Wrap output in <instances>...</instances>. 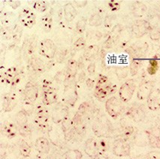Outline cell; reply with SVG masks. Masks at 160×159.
<instances>
[{
	"mask_svg": "<svg viewBox=\"0 0 160 159\" xmlns=\"http://www.w3.org/2000/svg\"><path fill=\"white\" fill-rule=\"evenodd\" d=\"M18 132L24 138H30L32 135L31 128L28 124L18 127Z\"/></svg>",
	"mask_w": 160,
	"mask_h": 159,
	"instance_id": "d590c367",
	"label": "cell"
},
{
	"mask_svg": "<svg viewBox=\"0 0 160 159\" xmlns=\"http://www.w3.org/2000/svg\"><path fill=\"white\" fill-rule=\"evenodd\" d=\"M129 144L123 139H118L115 140L113 144V154L119 157L129 156L130 155Z\"/></svg>",
	"mask_w": 160,
	"mask_h": 159,
	"instance_id": "30bf717a",
	"label": "cell"
},
{
	"mask_svg": "<svg viewBox=\"0 0 160 159\" xmlns=\"http://www.w3.org/2000/svg\"><path fill=\"white\" fill-rule=\"evenodd\" d=\"M77 14V10L72 3H67L64 5V16L67 22L73 21Z\"/></svg>",
	"mask_w": 160,
	"mask_h": 159,
	"instance_id": "d4e9b609",
	"label": "cell"
},
{
	"mask_svg": "<svg viewBox=\"0 0 160 159\" xmlns=\"http://www.w3.org/2000/svg\"><path fill=\"white\" fill-rule=\"evenodd\" d=\"M150 38L153 41H158L160 39V29L158 27H151L150 32Z\"/></svg>",
	"mask_w": 160,
	"mask_h": 159,
	"instance_id": "b9f144b4",
	"label": "cell"
},
{
	"mask_svg": "<svg viewBox=\"0 0 160 159\" xmlns=\"http://www.w3.org/2000/svg\"><path fill=\"white\" fill-rule=\"evenodd\" d=\"M136 89V84L133 80H129L122 85L119 90V97L123 103L131 100Z\"/></svg>",
	"mask_w": 160,
	"mask_h": 159,
	"instance_id": "8992f818",
	"label": "cell"
},
{
	"mask_svg": "<svg viewBox=\"0 0 160 159\" xmlns=\"http://www.w3.org/2000/svg\"><path fill=\"white\" fill-rule=\"evenodd\" d=\"M148 50V44L144 42H138L131 47H128L126 52L133 57H141L144 56Z\"/></svg>",
	"mask_w": 160,
	"mask_h": 159,
	"instance_id": "7c38bea8",
	"label": "cell"
},
{
	"mask_svg": "<svg viewBox=\"0 0 160 159\" xmlns=\"http://www.w3.org/2000/svg\"><path fill=\"white\" fill-rule=\"evenodd\" d=\"M128 73H129V70L127 68L122 67V68H118L116 70V75L118 77L119 79H123L127 77Z\"/></svg>",
	"mask_w": 160,
	"mask_h": 159,
	"instance_id": "7bdbcfd3",
	"label": "cell"
},
{
	"mask_svg": "<svg viewBox=\"0 0 160 159\" xmlns=\"http://www.w3.org/2000/svg\"><path fill=\"white\" fill-rule=\"evenodd\" d=\"M1 132L8 139H12L18 134V133H19L18 125L11 122H5L2 125Z\"/></svg>",
	"mask_w": 160,
	"mask_h": 159,
	"instance_id": "2e32d148",
	"label": "cell"
},
{
	"mask_svg": "<svg viewBox=\"0 0 160 159\" xmlns=\"http://www.w3.org/2000/svg\"><path fill=\"white\" fill-rule=\"evenodd\" d=\"M30 65L32 68L37 73H44L45 71V65L44 62L37 56H33L30 59Z\"/></svg>",
	"mask_w": 160,
	"mask_h": 159,
	"instance_id": "484cf974",
	"label": "cell"
},
{
	"mask_svg": "<svg viewBox=\"0 0 160 159\" xmlns=\"http://www.w3.org/2000/svg\"><path fill=\"white\" fill-rule=\"evenodd\" d=\"M42 89H43V92H42L43 104L45 106L54 104L57 101L58 96L51 81L48 80H44L42 84Z\"/></svg>",
	"mask_w": 160,
	"mask_h": 159,
	"instance_id": "7a4b0ae2",
	"label": "cell"
},
{
	"mask_svg": "<svg viewBox=\"0 0 160 159\" xmlns=\"http://www.w3.org/2000/svg\"><path fill=\"white\" fill-rule=\"evenodd\" d=\"M27 114L23 110H20L15 116V122L18 127L27 124Z\"/></svg>",
	"mask_w": 160,
	"mask_h": 159,
	"instance_id": "f546056e",
	"label": "cell"
},
{
	"mask_svg": "<svg viewBox=\"0 0 160 159\" xmlns=\"http://www.w3.org/2000/svg\"><path fill=\"white\" fill-rule=\"evenodd\" d=\"M65 89L64 99L67 104L73 106L78 99V92L76 89L74 78L66 77L64 79Z\"/></svg>",
	"mask_w": 160,
	"mask_h": 159,
	"instance_id": "3957f363",
	"label": "cell"
},
{
	"mask_svg": "<svg viewBox=\"0 0 160 159\" xmlns=\"http://www.w3.org/2000/svg\"><path fill=\"white\" fill-rule=\"evenodd\" d=\"M35 124L42 129L48 127L49 123V113L45 105H38L35 109V116L34 118Z\"/></svg>",
	"mask_w": 160,
	"mask_h": 159,
	"instance_id": "5b68a950",
	"label": "cell"
},
{
	"mask_svg": "<svg viewBox=\"0 0 160 159\" xmlns=\"http://www.w3.org/2000/svg\"><path fill=\"white\" fill-rule=\"evenodd\" d=\"M159 69V62L156 59H152L150 60L149 65L148 66V72L149 75H153L157 72Z\"/></svg>",
	"mask_w": 160,
	"mask_h": 159,
	"instance_id": "e575fe53",
	"label": "cell"
},
{
	"mask_svg": "<svg viewBox=\"0 0 160 159\" xmlns=\"http://www.w3.org/2000/svg\"><path fill=\"white\" fill-rule=\"evenodd\" d=\"M64 159H82V154L78 150H69L66 153Z\"/></svg>",
	"mask_w": 160,
	"mask_h": 159,
	"instance_id": "f35d334b",
	"label": "cell"
},
{
	"mask_svg": "<svg viewBox=\"0 0 160 159\" xmlns=\"http://www.w3.org/2000/svg\"><path fill=\"white\" fill-rule=\"evenodd\" d=\"M148 159H160L156 152H150L148 155Z\"/></svg>",
	"mask_w": 160,
	"mask_h": 159,
	"instance_id": "816d5d0a",
	"label": "cell"
},
{
	"mask_svg": "<svg viewBox=\"0 0 160 159\" xmlns=\"http://www.w3.org/2000/svg\"><path fill=\"white\" fill-rule=\"evenodd\" d=\"M74 2L76 3V5L78 7H83L87 4V1H74Z\"/></svg>",
	"mask_w": 160,
	"mask_h": 159,
	"instance_id": "f5cc1de1",
	"label": "cell"
},
{
	"mask_svg": "<svg viewBox=\"0 0 160 159\" xmlns=\"http://www.w3.org/2000/svg\"><path fill=\"white\" fill-rule=\"evenodd\" d=\"M94 84H95V82H94L93 80L89 78V79L87 80V86H88L89 88L91 89V88L93 87Z\"/></svg>",
	"mask_w": 160,
	"mask_h": 159,
	"instance_id": "db71d44e",
	"label": "cell"
},
{
	"mask_svg": "<svg viewBox=\"0 0 160 159\" xmlns=\"http://www.w3.org/2000/svg\"><path fill=\"white\" fill-rule=\"evenodd\" d=\"M22 108H23V110L27 114V115H31V114L34 112L35 110L33 103L28 101V100L26 99L23 101V104H22Z\"/></svg>",
	"mask_w": 160,
	"mask_h": 159,
	"instance_id": "8d00e7d4",
	"label": "cell"
},
{
	"mask_svg": "<svg viewBox=\"0 0 160 159\" xmlns=\"http://www.w3.org/2000/svg\"><path fill=\"white\" fill-rule=\"evenodd\" d=\"M117 91V86L110 82L106 76L99 75L96 80L94 95L98 100H103Z\"/></svg>",
	"mask_w": 160,
	"mask_h": 159,
	"instance_id": "6da1fadb",
	"label": "cell"
},
{
	"mask_svg": "<svg viewBox=\"0 0 160 159\" xmlns=\"http://www.w3.org/2000/svg\"><path fill=\"white\" fill-rule=\"evenodd\" d=\"M148 138L150 145L152 148H160V128H152L148 131Z\"/></svg>",
	"mask_w": 160,
	"mask_h": 159,
	"instance_id": "ffe728a7",
	"label": "cell"
},
{
	"mask_svg": "<svg viewBox=\"0 0 160 159\" xmlns=\"http://www.w3.org/2000/svg\"><path fill=\"white\" fill-rule=\"evenodd\" d=\"M134 132V128L132 126H127L124 128L123 133H122V135H123L124 138H129L132 135Z\"/></svg>",
	"mask_w": 160,
	"mask_h": 159,
	"instance_id": "f6af8a7d",
	"label": "cell"
},
{
	"mask_svg": "<svg viewBox=\"0 0 160 159\" xmlns=\"http://www.w3.org/2000/svg\"><path fill=\"white\" fill-rule=\"evenodd\" d=\"M156 57L157 59H160V47L159 48V49L157 50V51H156Z\"/></svg>",
	"mask_w": 160,
	"mask_h": 159,
	"instance_id": "11a10c76",
	"label": "cell"
},
{
	"mask_svg": "<svg viewBox=\"0 0 160 159\" xmlns=\"http://www.w3.org/2000/svg\"><path fill=\"white\" fill-rule=\"evenodd\" d=\"M89 109H90V104H89L87 102L83 103L82 104H81L79 109H78V113L81 115L83 116L87 113V112L89 111Z\"/></svg>",
	"mask_w": 160,
	"mask_h": 159,
	"instance_id": "ee69618b",
	"label": "cell"
},
{
	"mask_svg": "<svg viewBox=\"0 0 160 159\" xmlns=\"http://www.w3.org/2000/svg\"><path fill=\"white\" fill-rule=\"evenodd\" d=\"M151 26L149 22L146 20H136L132 26V33L136 38H141L145 34L150 32Z\"/></svg>",
	"mask_w": 160,
	"mask_h": 159,
	"instance_id": "9c48e42d",
	"label": "cell"
},
{
	"mask_svg": "<svg viewBox=\"0 0 160 159\" xmlns=\"http://www.w3.org/2000/svg\"><path fill=\"white\" fill-rule=\"evenodd\" d=\"M148 108L151 110L160 109V89H153L148 99Z\"/></svg>",
	"mask_w": 160,
	"mask_h": 159,
	"instance_id": "ac0fdd59",
	"label": "cell"
},
{
	"mask_svg": "<svg viewBox=\"0 0 160 159\" xmlns=\"http://www.w3.org/2000/svg\"><path fill=\"white\" fill-rule=\"evenodd\" d=\"M113 20H114V17H113V15H108L106 17L105 22H104L105 27H107V28H111V27L112 26Z\"/></svg>",
	"mask_w": 160,
	"mask_h": 159,
	"instance_id": "7dc6e473",
	"label": "cell"
},
{
	"mask_svg": "<svg viewBox=\"0 0 160 159\" xmlns=\"http://www.w3.org/2000/svg\"><path fill=\"white\" fill-rule=\"evenodd\" d=\"M85 47H86V40L83 38H79L73 44V48L75 51L83 50Z\"/></svg>",
	"mask_w": 160,
	"mask_h": 159,
	"instance_id": "60d3db41",
	"label": "cell"
},
{
	"mask_svg": "<svg viewBox=\"0 0 160 159\" xmlns=\"http://www.w3.org/2000/svg\"><path fill=\"white\" fill-rule=\"evenodd\" d=\"M153 89V83L152 81H144L142 84H141L138 90V99L141 101L148 100Z\"/></svg>",
	"mask_w": 160,
	"mask_h": 159,
	"instance_id": "4fadbf2b",
	"label": "cell"
},
{
	"mask_svg": "<svg viewBox=\"0 0 160 159\" xmlns=\"http://www.w3.org/2000/svg\"><path fill=\"white\" fill-rule=\"evenodd\" d=\"M18 103V98L16 93L14 92H9L7 93L3 100V109L5 112H10L15 108Z\"/></svg>",
	"mask_w": 160,
	"mask_h": 159,
	"instance_id": "e0dca14e",
	"label": "cell"
},
{
	"mask_svg": "<svg viewBox=\"0 0 160 159\" xmlns=\"http://www.w3.org/2000/svg\"><path fill=\"white\" fill-rule=\"evenodd\" d=\"M97 144H98V150H99L100 153L105 152L108 150L109 144L105 139H100L97 140Z\"/></svg>",
	"mask_w": 160,
	"mask_h": 159,
	"instance_id": "ab89813d",
	"label": "cell"
},
{
	"mask_svg": "<svg viewBox=\"0 0 160 159\" xmlns=\"http://www.w3.org/2000/svg\"><path fill=\"white\" fill-rule=\"evenodd\" d=\"M108 6L111 11H117L119 10V8H120V4L119 2L111 1L108 2Z\"/></svg>",
	"mask_w": 160,
	"mask_h": 159,
	"instance_id": "c3c4849f",
	"label": "cell"
},
{
	"mask_svg": "<svg viewBox=\"0 0 160 159\" xmlns=\"http://www.w3.org/2000/svg\"><path fill=\"white\" fill-rule=\"evenodd\" d=\"M20 152L23 157H29L31 152V147L25 140H22L20 144Z\"/></svg>",
	"mask_w": 160,
	"mask_h": 159,
	"instance_id": "d6a6232c",
	"label": "cell"
},
{
	"mask_svg": "<svg viewBox=\"0 0 160 159\" xmlns=\"http://www.w3.org/2000/svg\"><path fill=\"white\" fill-rule=\"evenodd\" d=\"M18 76V70L16 67H10L2 74V81L6 84H13Z\"/></svg>",
	"mask_w": 160,
	"mask_h": 159,
	"instance_id": "44dd1931",
	"label": "cell"
},
{
	"mask_svg": "<svg viewBox=\"0 0 160 159\" xmlns=\"http://www.w3.org/2000/svg\"><path fill=\"white\" fill-rule=\"evenodd\" d=\"M99 48L97 45H91L87 47L84 53V58L87 61H91L94 60V58L97 56Z\"/></svg>",
	"mask_w": 160,
	"mask_h": 159,
	"instance_id": "83f0119b",
	"label": "cell"
},
{
	"mask_svg": "<svg viewBox=\"0 0 160 159\" xmlns=\"http://www.w3.org/2000/svg\"><path fill=\"white\" fill-rule=\"evenodd\" d=\"M102 24V18L100 14L95 13L89 19V25L90 26H99Z\"/></svg>",
	"mask_w": 160,
	"mask_h": 159,
	"instance_id": "1f68e13d",
	"label": "cell"
},
{
	"mask_svg": "<svg viewBox=\"0 0 160 159\" xmlns=\"http://www.w3.org/2000/svg\"><path fill=\"white\" fill-rule=\"evenodd\" d=\"M42 24L43 26V29L44 32H51L53 27V17L50 13L45 14L42 19Z\"/></svg>",
	"mask_w": 160,
	"mask_h": 159,
	"instance_id": "f1b7e54d",
	"label": "cell"
},
{
	"mask_svg": "<svg viewBox=\"0 0 160 159\" xmlns=\"http://www.w3.org/2000/svg\"><path fill=\"white\" fill-rule=\"evenodd\" d=\"M123 102L115 96L111 97L106 101L105 109L108 115L113 119H117L122 113L124 109Z\"/></svg>",
	"mask_w": 160,
	"mask_h": 159,
	"instance_id": "277c9868",
	"label": "cell"
},
{
	"mask_svg": "<svg viewBox=\"0 0 160 159\" xmlns=\"http://www.w3.org/2000/svg\"><path fill=\"white\" fill-rule=\"evenodd\" d=\"M18 19L24 27L31 29L35 24L36 16L29 8H23L19 13Z\"/></svg>",
	"mask_w": 160,
	"mask_h": 159,
	"instance_id": "ba28073f",
	"label": "cell"
},
{
	"mask_svg": "<svg viewBox=\"0 0 160 159\" xmlns=\"http://www.w3.org/2000/svg\"><path fill=\"white\" fill-rule=\"evenodd\" d=\"M87 26V20L86 18H81L78 21L77 24H76V31L78 34L82 35L83 32H85Z\"/></svg>",
	"mask_w": 160,
	"mask_h": 159,
	"instance_id": "74e56055",
	"label": "cell"
},
{
	"mask_svg": "<svg viewBox=\"0 0 160 159\" xmlns=\"http://www.w3.org/2000/svg\"><path fill=\"white\" fill-rule=\"evenodd\" d=\"M84 151L91 158L98 159V156L101 153L98 150L97 140L94 139V138L87 140L86 143H85Z\"/></svg>",
	"mask_w": 160,
	"mask_h": 159,
	"instance_id": "5bb4252c",
	"label": "cell"
},
{
	"mask_svg": "<svg viewBox=\"0 0 160 159\" xmlns=\"http://www.w3.org/2000/svg\"><path fill=\"white\" fill-rule=\"evenodd\" d=\"M141 65H142V62H141L140 59H135L132 62L131 65H130V74H131L132 76L137 75L139 69L141 67Z\"/></svg>",
	"mask_w": 160,
	"mask_h": 159,
	"instance_id": "4dcf8cb0",
	"label": "cell"
},
{
	"mask_svg": "<svg viewBox=\"0 0 160 159\" xmlns=\"http://www.w3.org/2000/svg\"><path fill=\"white\" fill-rule=\"evenodd\" d=\"M62 124L65 138L67 140H70L74 136V133L76 132L75 129L72 124V120H68L67 119Z\"/></svg>",
	"mask_w": 160,
	"mask_h": 159,
	"instance_id": "cb8c5ba5",
	"label": "cell"
},
{
	"mask_svg": "<svg viewBox=\"0 0 160 159\" xmlns=\"http://www.w3.org/2000/svg\"><path fill=\"white\" fill-rule=\"evenodd\" d=\"M32 7L35 10L38 11L39 12H44L45 11L48 10V5L45 1H40V0H38V1L33 2Z\"/></svg>",
	"mask_w": 160,
	"mask_h": 159,
	"instance_id": "836d02e7",
	"label": "cell"
},
{
	"mask_svg": "<svg viewBox=\"0 0 160 159\" xmlns=\"http://www.w3.org/2000/svg\"><path fill=\"white\" fill-rule=\"evenodd\" d=\"M78 68H79V64L78 63L77 61L73 60V59H71L68 61V63H67L65 77L74 78L78 73Z\"/></svg>",
	"mask_w": 160,
	"mask_h": 159,
	"instance_id": "603a6c76",
	"label": "cell"
},
{
	"mask_svg": "<svg viewBox=\"0 0 160 159\" xmlns=\"http://www.w3.org/2000/svg\"><path fill=\"white\" fill-rule=\"evenodd\" d=\"M39 53L42 56L51 60L55 56L57 53V46L51 39H44L39 45Z\"/></svg>",
	"mask_w": 160,
	"mask_h": 159,
	"instance_id": "52a82bcc",
	"label": "cell"
},
{
	"mask_svg": "<svg viewBox=\"0 0 160 159\" xmlns=\"http://www.w3.org/2000/svg\"><path fill=\"white\" fill-rule=\"evenodd\" d=\"M87 71H88V72L90 74V75L94 74L95 71H96V64L90 63V65H89L88 68H87Z\"/></svg>",
	"mask_w": 160,
	"mask_h": 159,
	"instance_id": "f907efd6",
	"label": "cell"
},
{
	"mask_svg": "<svg viewBox=\"0 0 160 159\" xmlns=\"http://www.w3.org/2000/svg\"><path fill=\"white\" fill-rule=\"evenodd\" d=\"M72 124L78 134H81V135H83L85 134L86 127H85L84 120H83V116L80 114L78 112L72 118Z\"/></svg>",
	"mask_w": 160,
	"mask_h": 159,
	"instance_id": "d6986e66",
	"label": "cell"
},
{
	"mask_svg": "<svg viewBox=\"0 0 160 159\" xmlns=\"http://www.w3.org/2000/svg\"><path fill=\"white\" fill-rule=\"evenodd\" d=\"M23 95L28 101L34 103L38 95V89L34 83L28 82L23 89Z\"/></svg>",
	"mask_w": 160,
	"mask_h": 159,
	"instance_id": "9a60e30c",
	"label": "cell"
},
{
	"mask_svg": "<svg viewBox=\"0 0 160 159\" xmlns=\"http://www.w3.org/2000/svg\"><path fill=\"white\" fill-rule=\"evenodd\" d=\"M35 149L40 154L47 155L51 150V145L49 141L45 137H38L36 140L35 143Z\"/></svg>",
	"mask_w": 160,
	"mask_h": 159,
	"instance_id": "7402d4cb",
	"label": "cell"
},
{
	"mask_svg": "<svg viewBox=\"0 0 160 159\" xmlns=\"http://www.w3.org/2000/svg\"><path fill=\"white\" fill-rule=\"evenodd\" d=\"M6 2L8 3L9 6H11L13 9L16 10L17 8L20 5V1H16V0H12V1H6Z\"/></svg>",
	"mask_w": 160,
	"mask_h": 159,
	"instance_id": "681fc988",
	"label": "cell"
},
{
	"mask_svg": "<svg viewBox=\"0 0 160 159\" xmlns=\"http://www.w3.org/2000/svg\"><path fill=\"white\" fill-rule=\"evenodd\" d=\"M128 114L135 122L141 121L144 117V111L141 108H138V107H137V108H135V107L132 108L129 110Z\"/></svg>",
	"mask_w": 160,
	"mask_h": 159,
	"instance_id": "4316f807",
	"label": "cell"
},
{
	"mask_svg": "<svg viewBox=\"0 0 160 159\" xmlns=\"http://www.w3.org/2000/svg\"><path fill=\"white\" fill-rule=\"evenodd\" d=\"M5 20H2V22L5 24H8V23H12V22L13 23V21H14V14H12V15L11 16H8V13H5V15H3L2 17V19Z\"/></svg>",
	"mask_w": 160,
	"mask_h": 159,
	"instance_id": "bcb514c9",
	"label": "cell"
},
{
	"mask_svg": "<svg viewBox=\"0 0 160 159\" xmlns=\"http://www.w3.org/2000/svg\"><path fill=\"white\" fill-rule=\"evenodd\" d=\"M68 109L67 108V106L59 103L53 108L52 119H53V121L55 123H62L65 120L68 119Z\"/></svg>",
	"mask_w": 160,
	"mask_h": 159,
	"instance_id": "8fae6325",
	"label": "cell"
}]
</instances>
